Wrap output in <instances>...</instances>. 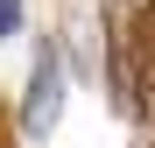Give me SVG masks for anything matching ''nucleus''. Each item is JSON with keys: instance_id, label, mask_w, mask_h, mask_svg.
I'll list each match as a JSON object with an SVG mask.
<instances>
[{"instance_id": "1", "label": "nucleus", "mask_w": 155, "mask_h": 148, "mask_svg": "<svg viewBox=\"0 0 155 148\" xmlns=\"http://www.w3.org/2000/svg\"><path fill=\"white\" fill-rule=\"evenodd\" d=\"M57 113H64V49L57 42H35V71H28V92H21V134L42 141L49 127H57Z\"/></svg>"}, {"instance_id": "2", "label": "nucleus", "mask_w": 155, "mask_h": 148, "mask_svg": "<svg viewBox=\"0 0 155 148\" xmlns=\"http://www.w3.org/2000/svg\"><path fill=\"white\" fill-rule=\"evenodd\" d=\"M120 57H127V78H134V99H141V113L155 106V0H141L134 21H120Z\"/></svg>"}, {"instance_id": "3", "label": "nucleus", "mask_w": 155, "mask_h": 148, "mask_svg": "<svg viewBox=\"0 0 155 148\" xmlns=\"http://www.w3.org/2000/svg\"><path fill=\"white\" fill-rule=\"evenodd\" d=\"M21 21H28V7H21V0H0V42L21 35Z\"/></svg>"}]
</instances>
